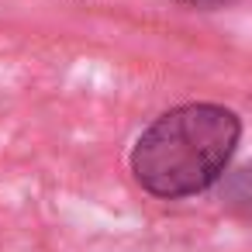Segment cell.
Returning a JSON list of instances; mask_svg holds the SVG:
<instances>
[{
  "instance_id": "2",
  "label": "cell",
  "mask_w": 252,
  "mask_h": 252,
  "mask_svg": "<svg viewBox=\"0 0 252 252\" xmlns=\"http://www.w3.org/2000/svg\"><path fill=\"white\" fill-rule=\"evenodd\" d=\"M173 4H180L183 11H224L235 0H173Z\"/></svg>"
},
{
  "instance_id": "1",
  "label": "cell",
  "mask_w": 252,
  "mask_h": 252,
  "mask_svg": "<svg viewBox=\"0 0 252 252\" xmlns=\"http://www.w3.org/2000/svg\"><path fill=\"white\" fill-rule=\"evenodd\" d=\"M245 125L218 100H187L159 111L128 149V173L152 200H193L231 169Z\"/></svg>"
}]
</instances>
